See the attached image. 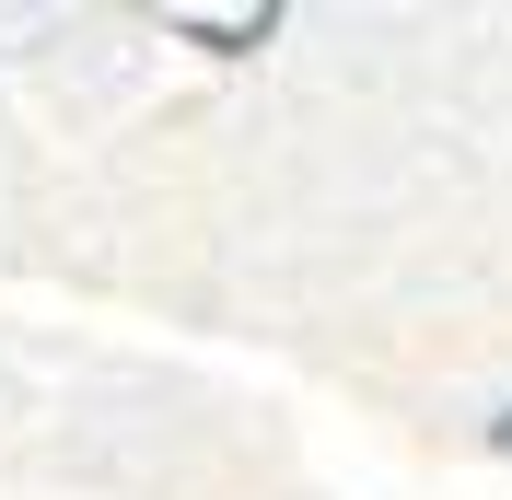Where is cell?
<instances>
[{"mask_svg": "<svg viewBox=\"0 0 512 500\" xmlns=\"http://www.w3.org/2000/svg\"><path fill=\"white\" fill-rule=\"evenodd\" d=\"M489 442H501V454H512V407H501V419H489Z\"/></svg>", "mask_w": 512, "mask_h": 500, "instance_id": "obj_1", "label": "cell"}]
</instances>
